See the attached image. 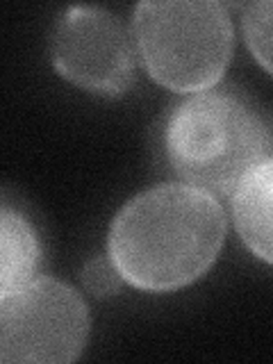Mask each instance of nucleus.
<instances>
[{"label":"nucleus","mask_w":273,"mask_h":364,"mask_svg":"<svg viewBox=\"0 0 273 364\" xmlns=\"http://www.w3.org/2000/svg\"><path fill=\"white\" fill-rule=\"evenodd\" d=\"M134 39L153 80L180 94H203L230 62L232 21L212 0L141 3L134 11Z\"/></svg>","instance_id":"nucleus-3"},{"label":"nucleus","mask_w":273,"mask_h":364,"mask_svg":"<svg viewBox=\"0 0 273 364\" xmlns=\"http://www.w3.org/2000/svg\"><path fill=\"white\" fill-rule=\"evenodd\" d=\"M244 37L255 60L273 73V0L246 5Z\"/></svg>","instance_id":"nucleus-8"},{"label":"nucleus","mask_w":273,"mask_h":364,"mask_svg":"<svg viewBox=\"0 0 273 364\" xmlns=\"http://www.w3.org/2000/svg\"><path fill=\"white\" fill-rule=\"evenodd\" d=\"M232 214L250 253L273 264V157L262 162L235 191Z\"/></svg>","instance_id":"nucleus-6"},{"label":"nucleus","mask_w":273,"mask_h":364,"mask_svg":"<svg viewBox=\"0 0 273 364\" xmlns=\"http://www.w3.org/2000/svg\"><path fill=\"white\" fill-rule=\"evenodd\" d=\"M89 335L87 305L68 284L37 278L0 296V360L66 364Z\"/></svg>","instance_id":"nucleus-4"},{"label":"nucleus","mask_w":273,"mask_h":364,"mask_svg":"<svg viewBox=\"0 0 273 364\" xmlns=\"http://www.w3.org/2000/svg\"><path fill=\"white\" fill-rule=\"evenodd\" d=\"M267 151V128L235 91H203L173 109L166 123V155L191 187L228 196Z\"/></svg>","instance_id":"nucleus-2"},{"label":"nucleus","mask_w":273,"mask_h":364,"mask_svg":"<svg viewBox=\"0 0 273 364\" xmlns=\"http://www.w3.org/2000/svg\"><path fill=\"white\" fill-rule=\"evenodd\" d=\"M39 239L32 225L5 205L0 225V296L32 280L39 267Z\"/></svg>","instance_id":"nucleus-7"},{"label":"nucleus","mask_w":273,"mask_h":364,"mask_svg":"<svg viewBox=\"0 0 273 364\" xmlns=\"http://www.w3.org/2000/svg\"><path fill=\"white\" fill-rule=\"evenodd\" d=\"M82 282L85 287L96 294V296H109L117 294L121 289V284L125 282L121 271L112 262V257H94L87 262V267L82 269Z\"/></svg>","instance_id":"nucleus-9"},{"label":"nucleus","mask_w":273,"mask_h":364,"mask_svg":"<svg viewBox=\"0 0 273 364\" xmlns=\"http://www.w3.org/2000/svg\"><path fill=\"white\" fill-rule=\"evenodd\" d=\"M225 237V214L210 191L159 185L114 216L107 250L123 280L141 291H176L208 271Z\"/></svg>","instance_id":"nucleus-1"},{"label":"nucleus","mask_w":273,"mask_h":364,"mask_svg":"<svg viewBox=\"0 0 273 364\" xmlns=\"http://www.w3.org/2000/svg\"><path fill=\"white\" fill-rule=\"evenodd\" d=\"M53 64L77 87L119 96L128 91L134 77L130 30L107 9H66L53 34Z\"/></svg>","instance_id":"nucleus-5"}]
</instances>
